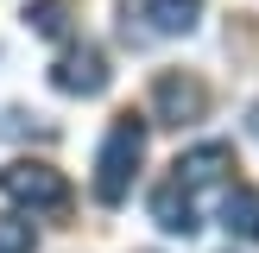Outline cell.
Here are the masks:
<instances>
[{"instance_id":"3957f363","label":"cell","mask_w":259,"mask_h":253,"mask_svg":"<svg viewBox=\"0 0 259 253\" xmlns=\"http://www.w3.org/2000/svg\"><path fill=\"white\" fill-rule=\"evenodd\" d=\"M152 108H158L164 126H190V120H202V108H209V89H202L196 76H184V70H164L158 82H152Z\"/></svg>"},{"instance_id":"6da1fadb","label":"cell","mask_w":259,"mask_h":253,"mask_svg":"<svg viewBox=\"0 0 259 253\" xmlns=\"http://www.w3.org/2000/svg\"><path fill=\"white\" fill-rule=\"evenodd\" d=\"M139 158H146V120L139 114H114L108 139H101V158H95V196L108 202H126V190H133L139 177Z\"/></svg>"},{"instance_id":"8992f818","label":"cell","mask_w":259,"mask_h":253,"mask_svg":"<svg viewBox=\"0 0 259 253\" xmlns=\"http://www.w3.org/2000/svg\"><path fill=\"white\" fill-rule=\"evenodd\" d=\"M152 222H158L164 228V234H196V190H184V184H177V177H164V184L158 190H152Z\"/></svg>"},{"instance_id":"5b68a950","label":"cell","mask_w":259,"mask_h":253,"mask_svg":"<svg viewBox=\"0 0 259 253\" xmlns=\"http://www.w3.org/2000/svg\"><path fill=\"white\" fill-rule=\"evenodd\" d=\"M234 171V146H222V139H209V146H190L184 158L171 164V177L184 190H209V184H222V177Z\"/></svg>"},{"instance_id":"9c48e42d","label":"cell","mask_w":259,"mask_h":253,"mask_svg":"<svg viewBox=\"0 0 259 253\" xmlns=\"http://www.w3.org/2000/svg\"><path fill=\"white\" fill-rule=\"evenodd\" d=\"M25 25H32L38 38H63V25H70V0H32V7H25Z\"/></svg>"},{"instance_id":"52a82bcc","label":"cell","mask_w":259,"mask_h":253,"mask_svg":"<svg viewBox=\"0 0 259 253\" xmlns=\"http://www.w3.org/2000/svg\"><path fill=\"white\" fill-rule=\"evenodd\" d=\"M222 228L234 240H259V190H247V184L222 190Z\"/></svg>"},{"instance_id":"7a4b0ae2","label":"cell","mask_w":259,"mask_h":253,"mask_svg":"<svg viewBox=\"0 0 259 253\" xmlns=\"http://www.w3.org/2000/svg\"><path fill=\"white\" fill-rule=\"evenodd\" d=\"M0 196H13L19 209H45V215L70 209V184H63V171H51V164H38V158L0 164Z\"/></svg>"},{"instance_id":"277c9868","label":"cell","mask_w":259,"mask_h":253,"mask_svg":"<svg viewBox=\"0 0 259 253\" xmlns=\"http://www.w3.org/2000/svg\"><path fill=\"white\" fill-rule=\"evenodd\" d=\"M51 82H57L63 95H101V89H108V57H101L95 45H70L51 63Z\"/></svg>"},{"instance_id":"30bf717a","label":"cell","mask_w":259,"mask_h":253,"mask_svg":"<svg viewBox=\"0 0 259 253\" xmlns=\"http://www.w3.org/2000/svg\"><path fill=\"white\" fill-rule=\"evenodd\" d=\"M38 234H32V215H0V253H32Z\"/></svg>"},{"instance_id":"ba28073f","label":"cell","mask_w":259,"mask_h":253,"mask_svg":"<svg viewBox=\"0 0 259 253\" xmlns=\"http://www.w3.org/2000/svg\"><path fill=\"white\" fill-rule=\"evenodd\" d=\"M196 13H202V0H146V19H152V32H164V38L190 32V25H196Z\"/></svg>"}]
</instances>
